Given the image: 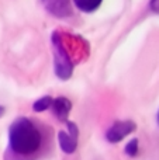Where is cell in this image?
Segmentation results:
<instances>
[{"mask_svg": "<svg viewBox=\"0 0 159 160\" xmlns=\"http://www.w3.org/2000/svg\"><path fill=\"white\" fill-rule=\"evenodd\" d=\"M51 135L38 121L17 118L8 129V150L14 160H35L47 150Z\"/></svg>", "mask_w": 159, "mask_h": 160, "instance_id": "cell-1", "label": "cell"}, {"mask_svg": "<svg viewBox=\"0 0 159 160\" xmlns=\"http://www.w3.org/2000/svg\"><path fill=\"white\" fill-rule=\"evenodd\" d=\"M54 51H55V72L61 79H69L72 75V62L65 51L58 34H54Z\"/></svg>", "mask_w": 159, "mask_h": 160, "instance_id": "cell-2", "label": "cell"}, {"mask_svg": "<svg viewBox=\"0 0 159 160\" xmlns=\"http://www.w3.org/2000/svg\"><path fill=\"white\" fill-rule=\"evenodd\" d=\"M68 125V132L61 131L58 133V142L61 149L65 153H73L78 148V136H79V131L73 122H66Z\"/></svg>", "mask_w": 159, "mask_h": 160, "instance_id": "cell-3", "label": "cell"}, {"mask_svg": "<svg viewBox=\"0 0 159 160\" xmlns=\"http://www.w3.org/2000/svg\"><path fill=\"white\" fill-rule=\"evenodd\" d=\"M135 128H137V125L132 121H117L107 131L106 138L110 143H118V142L123 141L127 135L134 132Z\"/></svg>", "mask_w": 159, "mask_h": 160, "instance_id": "cell-4", "label": "cell"}, {"mask_svg": "<svg viewBox=\"0 0 159 160\" xmlns=\"http://www.w3.org/2000/svg\"><path fill=\"white\" fill-rule=\"evenodd\" d=\"M52 110H54V114L55 117L59 119V121H64L66 122L68 119V115L70 112V108H72V102L66 98V97H58L52 101Z\"/></svg>", "mask_w": 159, "mask_h": 160, "instance_id": "cell-5", "label": "cell"}, {"mask_svg": "<svg viewBox=\"0 0 159 160\" xmlns=\"http://www.w3.org/2000/svg\"><path fill=\"white\" fill-rule=\"evenodd\" d=\"M45 6L49 8V11L58 14V16H65L70 13L69 0H44Z\"/></svg>", "mask_w": 159, "mask_h": 160, "instance_id": "cell-6", "label": "cell"}, {"mask_svg": "<svg viewBox=\"0 0 159 160\" xmlns=\"http://www.w3.org/2000/svg\"><path fill=\"white\" fill-rule=\"evenodd\" d=\"M76 4V7L80 11H85V13H92V11L97 10L100 7L101 2L103 0H73Z\"/></svg>", "mask_w": 159, "mask_h": 160, "instance_id": "cell-7", "label": "cell"}, {"mask_svg": "<svg viewBox=\"0 0 159 160\" xmlns=\"http://www.w3.org/2000/svg\"><path fill=\"white\" fill-rule=\"evenodd\" d=\"M52 101H54V98L52 97H49V96L42 97V98L37 100V101L34 102L33 110L37 111V112H42V111H45L47 108H49L51 105H52Z\"/></svg>", "mask_w": 159, "mask_h": 160, "instance_id": "cell-8", "label": "cell"}, {"mask_svg": "<svg viewBox=\"0 0 159 160\" xmlns=\"http://www.w3.org/2000/svg\"><path fill=\"white\" fill-rule=\"evenodd\" d=\"M126 153L128 156H131V158L138 155V139H132V141H130L128 143H127Z\"/></svg>", "mask_w": 159, "mask_h": 160, "instance_id": "cell-9", "label": "cell"}, {"mask_svg": "<svg viewBox=\"0 0 159 160\" xmlns=\"http://www.w3.org/2000/svg\"><path fill=\"white\" fill-rule=\"evenodd\" d=\"M151 8L152 11L159 14V0H151Z\"/></svg>", "mask_w": 159, "mask_h": 160, "instance_id": "cell-10", "label": "cell"}, {"mask_svg": "<svg viewBox=\"0 0 159 160\" xmlns=\"http://www.w3.org/2000/svg\"><path fill=\"white\" fill-rule=\"evenodd\" d=\"M3 112H4V108H3V107H0V117L3 115Z\"/></svg>", "mask_w": 159, "mask_h": 160, "instance_id": "cell-11", "label": "cell"}, {"mask_svg": "<svg viewBox=\"0 0 159 160\" xmlns=\"http://www.w3.org/2000/svg\"><path fill=\"white\" fill-rule=\"evenodd\" d=\"M158 122H159V112H158Z\"/></svg>", "mask_w": 159, "mask_h": 160, "instance_id": "cell-12", "label": "cell"}]
</instances>
